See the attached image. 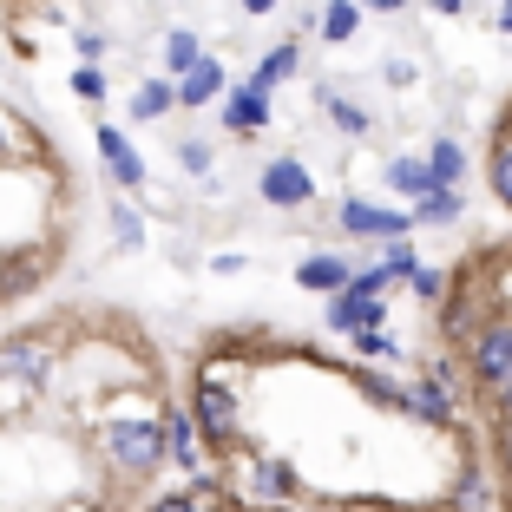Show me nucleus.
I'll list each match as a JSON object with an SVG mask.
<instances>
[{"instance_id":"obj_1","label":"nucleus","mask_w":512,"mask_h":512,"mask_svg":"<svg viewBox=\"0 0 512 512\" xmlns=\"http://www.w3.org/2000/svg\"><path fill=\"white\" fill-rule=\"evenodd\" d=\"M106 447H112V460H119L125 473H151L171 453V440H165V427H151V421H119Z\"/></svg>"},{"instance_id":"obj_2","label":"nucleus","mask_w":512,"mask_h":512,"mask_svg":"<svg viewBox=\"0 0 512 512\" xmlns=\"http://www.w3.org/2000/svg\"><path fill=\"white\" fill-rule=\"evenodd\" d=\"M473 375H480L486 388H499V381L512 375V322H493V329L473 335Z\"/></svg>"},{"instance_id":"obj_3","label":"nucleus","mask_w":512,"mask_h":512,"mask_svg":"<svg viewBox=\"0 0 512 512\" xmlns=\"http://www.w3.org/2000/svg\"><path fill=\"white\" fill-rule=\"evenodd\" d=\"M197 427H204L211 440H230V434H237V394L217 388V375L197 388Z\"/></svg>"},{"instance_id":"obj_4","label":"nucleus","mask_w":512,"mask_h":512,"mask_svg":"<svg viewBox=\"0 0 512 512\" xmlns=\"http://www.w3.org/2000/svg\"><path fill=\"white\" fill-rule=\"evenodd\" d=\"M309 191H316V184H309V171H302L296 158H276V165L263 171V197H270V204H283V211L309 204Z\"/></svg>"},{"instance_id":"obj_5","label":"nucleus","mask_w":512,"mask_h":512,"mask_svg":"<svg viewBox=\"0 0 512 512\" xmlns=\"http://www.w3.org/2000/svg\"><path fill=\"white\" fill-rule=\"evenodd\" d=\"M407 224H414V217L381 211V204H342V230H355V237H401Z\"/></svg>"},{"instance_id":"obj_6","label":"nucleus","mask_w":512,"mask_h":512,"mask_svg":"<svg viewBox=\"0 0 512 512\" xmlns=\"http://www.w3.org/2000/svg\"><path fill=\"white\" fill-rule=\"evenodd\" d=\"M99 158H106V171L119 184H145V165H138L132 138H119V125H106V132H99Z\"/></svg>"},{"instance_id":"obj_7","label":"nucleus","mask_w":512,"mask_h":512,"mask_svg":"<svg viewBox=\"0 0 512 512\" xmlns=\"http://www.w3.org/2000/svg\"><path fill=\"white\" fill-rule=\"evenodd\" d=\"M329 322L335 329H375L381 322V296H362V289H348V296L329 302Z\"/></svg>"},{"instance_id":"obj_8","label":"nucleus","mask_w":512,"mask_h":512,"mask_svg":"<svg viewBox=\"0 0 512 512\" xmlns=\"http://www.w3.org/2000/svg\"><path fill=\"white\" fill-rule=\"evenodd\" d=\"M407 414H414V421H427V427H453V401H447V388H440V381L407 388Z\"/></svg>"},{"instance_id":"obj_9","label":"nucleus","mask_w":512,"mask_h":512,"mask_svg":"<svg viewBox=\"0 0 512 512\" xmlns=\"http://www.w3.org/2000/svg\"><path fill=\"white\" fill-rule=\"evenodd\" d=\"M388 184H394V191H407V197H414V204L440 191L434 165H421V158H394V165H388Z\"/></svg>"},{"instance_id":"obj_10","label":"nucleus","mask_w":512,"mask_h":512,"mask_svg":"<svg viewBox=\"0 0 512 512\" xmlns=\"http://www.w3.org/2000/svg\"><path fill=\"white\" fill-rule=\"evenodd\" d=\"M46 362H53V355H46L40 342H7V348H0V375L40 381V375H46Z\"/></svg>"},{"instance_id":"obj_11","label":"nucleus","mask_w":512,"mask_h":512,"mask_svg":"<svg viewBox=\"0 0 512 512\" xmlns=\"http://www.w3.org/2000/svg\"><path fill=\"white\" fill-rule=\"evenodd\" d=\"M217 86H224V66H211V60H197L191 73H184L178 99H184V106H211V99H217Z\"/></svg>"},{"instance_id":"obj_12","label":"nucleus","mask_w":512,"mask_h":512,"mask_svg":"<svg viewBox=\"0 0 512 512\" xmlns=\"http://www.w3.org/2000/svg\"><path fill=\"white\" fill-rule=\"evenodd\" d=\"M296 276H302V289H348V283H355L342 256H309Z\"/></svg>"},{"instance_id":"obj_13","label":"nucleus","mask_w":512,"mask_h":512,"mask_svg":"<svg viewBox=\"0 0 512 512\" xmlns=\"http://www.w3.org/2000/svg\"><path fill=\"white\" fill-rule=\"evenodd\" d=\"M224 119L237 125V132H250V125H263V119H270V106H263V92H256V86H243L237 99H230V112H224Z\"/></svg>"},{"instance_id":"obj_14","label":"nucleus","mask_w":512,"mask_h":512,"mask_svg":"<svg viewBox=\"0 0 512 512\" xmlns=\"http://www.w3.org/2000/svg\"><path fill=\"white\" fill-rule=\"evenodd\" d=\"M460 211H467V204H460V191H453V184H440L434 197H421V211H414V217H421V224H453Z\"/></svg>"},{"instance_id":"obj_15","label":"nucleus","mask_w":512,"mask_h":512,"mask_svg":"<svg viewBox=\"0 0 512 512\" xmlns=\"http://www.w3.org/2000/svg\"><path fill=\"white\" fill-rule=\"evenodd\" d=\"M289 73H296V46H276L270 60L256 66V79H250V86H256V92H276V79H289Z\"/></svg>"},{"instance_id":"obj_16","label":"nucleus","mask_w":512,"mask_h":512,"mask_svg":"<svg viewBox=\"0 0 512 512\" xmlns=\"http://www.w3.org/2000/svg\"><path fill=\"white\" fill-rule=\"evenodd\" d=\"M355 20H362V0H335L329 14H322V33L329 40H355Z\"/></svg>"},{"instance_id":"obj_17","label":"nucleus","mask_w":512,"mask_h":512,"mask_svg":"<svg viewBox=\"0 0 512 512\" xmlns=\"http://www.w3.org/2000/svg\"><path fill=\"white\" fill-rule=\"evenodd\" d=\"M427 165H434V178H440V184H460V171H467V151L453 145V138H440Z\"/></svg>"},{"instance_id":"obj_18","label":"nucleus","mask_w":512,"mask_h":512,"mask_svg":"<svg viewBox=\"0 0 512 512\" xmlns=\"http://www.w3.org/2000/svg\"><path fill=\"white\" fill-rule=\"evenodd\" d=\"M322 106L335 112V125H342V132H368V112L362 106H348V99H335V92H322Z\"/></svg>"},{"instance_id":"obj_19","label":"nucleus","mask_w":512,"mask_h":512,"mask_svg":"<svg viewBox=\"0 0 512 512\" xmlns=\"http://www.w3.org/2000/svg\"><path fill=\"white\" fill-rule=\"evenodd\" d=\"M165 60H171V73H191V66H197V40H191V33H171Z\"/></svg>"},{"instance_id":"obj_20","label":"nucleus","mask_w":512,"mask_h":512,"mask_svg":"<svg viewBox=\"0 0 512 512\" xmlns=\"http://www.w3.org/2000/svg\"><path fill=\"white\" fill-rule=\"evenodd\" d=\"M256 486H263V493H289V467L263 453V460H256Z\"/></svg>"},{"instance_id":"obj_21","label":"nucleus","mask_w":512,"mask_h":512,"mask_svg":"<svg viewBox=\"0 0 512 512\" xmlns=\"http://www.w3.org/2000/svg\"><path fill=\"white\" fill-rule=\"evenodd\" d=\"M493 191H499V204H512V145L493 151Z\"/></svg>"},{"instance_id":"obj_22","label":"nucleus","mask_w":512,"mask_h":512,"mask_svg":"<svg viewBox=\"0 0 512 512\" xmlns=\"http://www.w3.org/2000/svg\"><path fill=\"white\" fill-rule=\"evenodd\" d=\"M165 106H171V86H145V92L132 99V112H138V119H158Z\"/></svg>"},{"instance_id":"obj_23","label":"nucleus","mask_w":512,"mask_h":512,"mask_svg":"<svg viewBox=\"0 0 512 512\" xmlns=\"http://www.w3.org/2000/svg\"><path fill=\"white\" fill-rule=\"evenodd\" d=\"M165 440H171V460H197V453H191V421H184V414H171Z\"/></svg>"},{"instance_id":"obj_24","label":"nucleus","mask_w":512,"mask_h":512,"mask_svg":"<svg viewBox=\"0 0 512 512\" xmlns=\"http://www.w3.org/2000/svg\"><path fill=\"white\" fill-rule=\"evenodd\" d=\"M355 348H362L368 362H388V355H394V342H388L381 329H355Z\"/></svg>"},{"instance_id":"obj_25","label":"nucleus","mask_w":512,"mask_h":512,"mask_svg":"<svg viewBox=\"0 0 512 512\" xmlns=\"http://www.w3.org/2000/svg\"><path fill=\"white\" fill-rule=\"evenodd\" d=\"M112 230H119V243H125V250H138V237H145L132 211H112Z\"/></svg>"},{"instance_id":"obj_26","label":"nucleus","mask_w":512,"mask_h":512,"mask_svg":"<svg viewBox=\"0 0 512 512\" xmlns=\"http://www.w3.org/2000/svg\"><path fill=\"white\" fill-rule=\"evenodd\" d=\"M73 86H79V99H99V92H106V79L92 73V66H79V73H73Z\"/></svg>"},{"instance_id":"obj_27","label":"nucleus","mask_w":512,"mask_h":512,"mask_svg":"<svg viewBox=\"0 0 512 512\" xmlns=\"http://www.w3.org/2000/svg\"><path fill=\"white\" fill-rule=\"evenodd\" d=\"M388 270L394 276H414V250H407V243H388Z\"/></svg>"},{"instance_id":"obj_28","label":"nucleus","mask_w":512,"mask_h":512,"mask_svg":"<svg viewBox=\"0 0 512 512\" xmlns=\"http://www.w3.org/2000/svg\"><path fill=\"white\" fill-rule=\"evenodd\" d=\"M151 512H204V506H197V493H184V499H158Z\"/></svg>"},{"instance_id":"obj_29","label":"nucleus","mask_w":512,"mask_h":512,"mask_svg":"<svg viewBox=\"0 0 512 512\" xmlns=\"http://www.w3.org/2000/svg\"><path fill=\"white\" fill-rule=\"evenodd\" d=\"M414 289H421V296L434 302V296H440V276H434V270H414Z\"/></svg>"},{"instance_id":"obj_30","label":"nucleus","mask_w":512,"mask_h":512,"mask_svg":"<svg viewBox=\"0 0 512 512\" xmlns=\"http://www.w3.org/2000/svg\"><path fill=\"white\" fill-rule=\"evenodd\" d=\"M499 33H512V0H499Z\"/></svg>"},{"instance_id":"obj_31","label":"nucleus","mask_w":512,"mask_h":512,"mask_svg":"<svg viewBox=\"0 0 512 512\" xmlns=\"http://www.w3.org/2000/svg\"><path fill=\"white\" fill-rule=\"evenodd\" d=\"M362 7H375V14H394V7H401V0H362Z\"/></svg>"},{"instance_id":"obj_32","label":"nucleus","mask_w":512,"mask_h":512,"mask_svg":"<svg viewBox=\"0 0 512 512\" xmlns=\"http://www.w3.org/2000/svg\"><path fill=\"white\" fill-rule=\"evenodd\" d=\"M434 7H440V14H460V7H467V0H434Z\"/></svg>"},{"instance_id":"obj_33","label":"nucleus","mask_w":512,"mask_h":512,"mask_svg":"<svg viewBox=\"0 0 512 512\" xmlns=\"http://www.w3.org/2000/svg\"><path fill=\"white\" fill-rule=\"evenodd\" d=\"M243 7H250V14H270V7H276V0H243Z\"/></svg>"},{"instance_id":"obj_34","label":"nucleus","mask_w":512,"mask_h":512,"mask_svg":"<svg viewBox=\"0 0 512 512\" xmlns=\"http://www.w3.org/2000/svg\"><path fill=\"white\" fill-rule=\"evenodd\" d=\"M499 401H506V407H512V375H506V381H499Z\"/></svg>"},{"instance_id":"obj_35","label":"nucleus","mask_w":512,"mask_h":512,"mask_svg":"<svg viewBox=\"0 0 512 512\" xmlns=\"http://www.w3.org/2000/svg\"><path fill=\"white\" fill-rule=\"evenodd\" d=\"M506 467H512V421H506Z\"/></svg>"}]
</instances>
